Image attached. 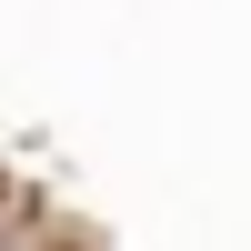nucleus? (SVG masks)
Wrapping results in <instances>:
<instances>
[]
</instances>
